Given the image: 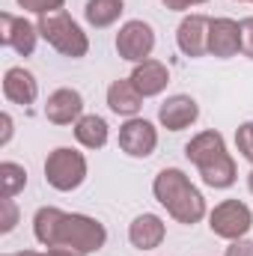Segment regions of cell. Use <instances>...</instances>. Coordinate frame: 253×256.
<instances>
[{
    "mask_svg": "<svg viewBox=\"0 0 253 256\" xmlns=\"http://www.w3.org/2000/svg\"><path fill=\"white\" fill-rule=\"evenodd\" d=\"M200 176H202V182H206L208 188H214V191H224V188H232V185H236V179H238V170H236V161H232V155L226 152V155H220L218 161H212V164L200 167Z\"/></svg>",
    "mask_w": 253,
    "mask_h": 256,
    "instance_id": "ffe728a7",
    "label": "cell"
},
{
    "mask_svg": "<svg viewBox=\"0 0 253 256\" xmlns=\"http://www.w3.org/2000/svg\"><path fill=\"white\" fill-rule=\"evenodd\" d=\"M27 188V170L15 161H3L0 164V194L3 196H15Z\"/></svg>",
    "mask_w": 253,
    "mask_h": 256,
    "instance_id": "44dd1931",
    "label": "cell"
},
{
    "mask_svg": "<svg viewBox=\"0 0 253 256\" xmlns=\"http://www.w3.org/2000/svg\"><path fill=\"white\" fill-rule=\"evenodd\" d=\"M42 256H80V254H74V250H68V248H45Z\"/></svg>",
    "mask_w": 253,
    "mask_h": 256,
    "instance_id": "f1b7e54d",
    "label": "cell"
},
{
    "mask_svg": "<svg viewBox=\"0 0 253 256\" xmlns=\"http://www.w3.org/2000/svg\"><path fill=\"white\" fill-rule=\"evenodd\" d=\"M238 24H242V54L248 60H253V15L250 18H242Z\"/></svg>",
    "mask_w": 253,
    "mask_h": 256,
    "instance_id": "d4e9b609",
    "label": "cell"
},
{
    "mask_svg": "<svg viewBox=\"0 0 253 256\" xmlns=\"http://www.w3.org/2000/svg\"><path fill=\"white\" fill-rule=\"evenodd\" d=\"M24 12H33V15H51V12H60L66 0H15Z\"/></svg>",
    "mask_w": 253,
    "mask_h": 256,
    "instance_id": "603a6c76",
    "label": "cell"
},
{
    "mask_svg": "<svg viewBox=\"0 0 253 256\" xmlns=\"http://www.w3.org/2000/svg\"><path fill=\"white\" fill-rule=\"evenodd\" d=\"M108 108L114 110V114H120V116H137L140 114V108H143V96L137 92V86L131 84V78H120V80H114L110 86H108Z\"/></svg>",
    "mask_w": 253,
    "mask_h": 256,
    "instance_id": "e0dca14e",
    "label": "cell"
},
{
    "mask_svg": "<svg viewBox=\"0 0 253 256\" xmlns=\"http://www.w3.org/2000/svg\"><path fill=\"white\" fill-rule=\"evenodd\" d=\"M0 126H3V134H0V146H6V143L12 140V116H9V114H3V116H0Z\"/></svg>",
    "mask_w": 253,
    "mask_h": 256,
    "instance_id": "4316f807",
    "label": "cell"
},
{
    "mask_svg": "<svg viewBox=\"0 0 253 256\" xmlns=\"http://www.w3.org/2000/svg\"><path fill=\"white\" fill-rule=\"evenodd\" d=\"M170 12H185V9H190L194 6V0H161Z\"/></svg>",
    "mask_w": 253,
    "mask_h": 256,
    "instance_id": "83f0119b",
    "label": "cell"
},
{
    "mask_svg": "<svg viewBox=\"0 0 253 256\" xmlns=\"http://www.w3.org/2000/svg\"><path fill=\"white\" fill-rule=\"evenodd\" d=\"M236 149L244 161L253 164V122H242L236 128Z\"/></svg>",
    "mask_w": 253,
    "mask_h": 256,
    "instance_id": "7402d4cb",
    "label": "cell"
},
{
    "mask_svg": "<svg viewBox=\"0 0 253 256\" xmlns=\"http://www.w3.org/2000/svg\"><path fill=\"white\" fill-rule=\"evenodd\" d=\"M238 3H250V0H238Z\"/></svg>",
    "mask_w": 253,
    "mask_h": 256,
    "instance_id": "d6a6232c",
    "label": "cell"
},
{
    "mask_svg": "<svg viewBox=\"0 0 253 256\" xmlns=\"http://www.w3.org/2000/svg\"><path fill=\"white\" fill-rule=\"evenodd\" d=\"M6 256H42V254H36V250H18V254H6Z\"/></svg>",
    "mask_w": 253,
    "mask_h": 256,
    "instance_id": "f546056e",
    "label": "cell"
},
{
    "mask_svg": "<svg viewBox=\"0 0 253 256\" xmlns=\"http://www.w3.org/2000/svg\"><path fill=\"white\" fill-rule=\"evenodd\" d=\"M45 116L54 126H74L84 116V96L78 90H68V86L54 90L45 102Z\"/></svg>",
    "mask_w": 253,
    "mask_h": 256,
    "instance_id": "8fae6325",
    "label": "cell"
},
{
    "mask_svg": "<svg viewBox=\"0 0 253 256\" xmlns=\"http://www.w3.org/2000/svg\"><path fill=\"white\" fill-rule=\"evenodd\" d=\"M18 226V206L12 196L0 200V232H12Z\"/></svg>",
    "mask_w": 253,
    "mask_h": 256,
    "instance_id": "cb8c5ba5",
    "label": "cell"
},
{
    "mask_svg": "<svg viewBox=\"0 0 253 256\" xmlns=\"http://www.w3.org/2000/svg\"><path fill=\"white\" fill-rule=\"evenodd\" d=\"M158 146V128L143 116H131L120 128V149L128 158H149Z\"/></svg>",
    "mask_w": 253,
    "mask_h": 256,
    "instance_id": "52a82bcc",
    "label": "cell"
},
{
    "mask_svg": "<svg viewBox=\"0 0 253 256\" xmlns=\"http://www.w3.org/2000/svg\"><path fill=\"white\" fill-rule=\"evenodd\" d=\"M86 179V158L72 146H57L45 158V182L54 191H78Z\"/></svg>",
    "mask_w": 253,
    "mask_h": 256,
    "instance_id": "277c9868",
    "label": "cell"
},
{
    "mask_svg": "<svg viewBox=\"0 0 253 256\" xmlns=\"http://www.w3.org/2000/svg\"><path fill=\"white\" fill-rule=\"evenodd\" d=\"M208 27H212V18H206L200 12L182 18V24L176 30V45L185 57L196 60V57L208 54Z\"/></svg>",
    "mask_w": 253,
    "mask_h": 256,
    "instance_id": "9c48e42d",
    "label": "cell"
},
{
    "mask_svg": "<svg viewBox=\"0 0 253 256\" xmlns=\"http://www.w3.org/2000/svg\"><path fill=\"white\" fill-rule=\"evenodd\" d=\"M248 188H250V194H253V167H250V173H248Z\"/></svg>",
    "mask_w": 253,
    "mask_h": 256,
    "instance_id": "4dcf8cb0",
    "label": "cell"
},
{
    "mask_svg": "<svg viewBox=\"0 0 253 256\" xmlns=\"http://www.w3.org/2000/svg\"><path fill=\"white\" fill-rule=\"evenodd\" d=\"M108 137H110V128H108V122L98 114H84L74 122V140L84 149H102L108 143Z\"/></svg>",
    "mask_w": 253,
    "mask_h": 256,
    "instance_id": "ac0fdd59",
    "label": "cell"
},
{
    "mask_svg": "<svg viewBox=\"0 0 253 256\" xmlns=\"http://www.w3.org/2000/svg\"><path fill=\"white\" fill-rule=\"evenodd\" d=\"M185 155H188V161L200 170V167H206V164H212V161H218L220 155H226V140H224V134L220 131H200L196 137H190V143L185 146Z\"/></svg>",
    "mask_w": 253,
    "mask_h": 256,
    "instance_id": "2e32d148",
    "label": "cell"
},
{
    "mask_svg": "<svg viewBox=\"0 0 253 256\" xmlns=\"http://www.w3.org/2000/svg\"><path fill=\"white\" fill-rule=\"evenodd\" d=\"M36 27H39V36H42L57 54L72 57V60L86 57V51H90V39H86V33L80 30V24H78L68 12L60 9V12L42 15Z\"/></svg>",
    "mask_w": 253,
    "mask_h": 256,
    "instance_id": "3957f363",
    "label": "cell"
},
{
    "mask_svg": "<svg viewBox=\"0 0 253 256\" xmlns=\"http://www.w3.org/2000/svg\"><path fill=\"white\" fill-rule=\"evenodd\" d=\"M122 12H126V3L122 0H86V6H84V18L96 30L114 27L122 18Z\"/></svg>",
    "mask_w": 253,
    "mask_h": 256,
    "instance_id": "d6986e66",
    "label": "cell"
},
{
    "mask_svg": "<svg viewBox=\"0 0 253 256\" xmlns=\"http://www.w3.org/2000/svg\"><path fill=\"white\" fill-rule=\"evenodd\" d=\"M194 3H208V0H194Z\"/></svg>",
    "mask_w": 253,
    "mask_h": 256,
    "instance_id": "1f68e13d",
    "label": "cell"
},
{
    "mask_svg": "<svg viewBox=\"0 0 253 256\" xmlns=\"http://www.w3.org/2000/svg\"><path fill=\"white\" fill-rule=\"evenodd\" d=\"M36 39H39V27L30 24L27 18H15L9 12L0 15V45L12 48L21 57H30L36 51Z\"/></svg>",
    "mask_w": 253,
    "mask_h": 256,
    "instance_id": "ba28073f",
    "label": "cell"
},
{
    "mask_svg": "<svg viewBox=\"0 0 253 256\" xmlns=\"http://www.w3.org/2000/svg\"><path fill=\"white\" fill-rule=\"evenodd\" d=\"M224 256H253V242H248V238L230 242V248H226V254Z\"/></svg>",
    "mask_w": 253,
    "mask_h": 256,
    "instance_id": "484cf974",
    "label": "cell"
},
{
    "mask_svg": "<svg viewBox=\"0 0 253 256\" xmlns=\"http://www.w3.org/2000/svg\"><path fill=\"white\" fill-rule=\"evenodd\" d=\"M250 226H253V212L242 200H224L208 212V230L218 238L238 242L250 232Z\"/></svg>",
    "mask_w": 253,
    "mask_h": 256,
    "instance_id": "5b68a950",
    "label": "cell"
},
{
    "mask_svg": "<svg viewBox=\"0 0 253 256\" xmlns=\"http://www.w3.org/2000/svg\"><path fill=\"white\" fill-rule=\"evenodd\" d=\"M242 51V24L232 18H212L208 27V54L218 60H230Z\"/></svg>",
    "mask_w": 253,
    "mask_h": 256,
    "instance_id": "30bf717a",
    "label": "cell"
},
{
    "mask_svg": "<svg viewBox=\"0 0 253 256\" xmlns=\"http://www.w3.org/2000/svg\"><path fill=\"white\" fill-rule=\"evenodd\" d=\"M116 51H120L122 60H128L134 66L149 60L152 51H155V30H152V24H146L140 18L126 21L120 27V33H116Z\"/></svg>",
    "mask_w": 253,
    "mask_h": 256,
    "instance_id": "8992f818",
    "label": "cell"
},
{
    "mask_svg": "<svg viewBox=\"0 0 253 256\" xmlns=\"http://www.w3.org/2000/svg\"><path fill=\"white\" fill-rule=\"evenodd\" d=\"M152 194H155V200L167 208V214L176 224L194 226V224H200L208 214L206 196L200 194V188H194V182L179 167H164L155 176V182H152Z\"/></svg>",
    "mask_w": 253,
    "mask_h": 256,
    "instance_id": "7a4b0ae2",
    "label": "cell"
},
{
    "mask_svg": "<svg viewBox=\"0 0 253 256\" xmlns=\"http://www.w3.org/2000/svg\"><path fill=\"white\" fill-rule=\"evenodd\" d=\"M33 236L42 248H68L80 256L98 254L108 244L102 220L80 212H63L57 206H42L33 214Z\"/></svg>",
    "mask_w": 253,
    "mask_h": 256,
    "instance_id": "6da1fadb",
    "label": "cell"
},
{
    "mask_svg": "<svg viewBox=\"0 0 253 256\" xmlns=\"http://www.w3.org/2000/svg\"><path fill=\"white\" fill-rule=\"evenodd\" d=\"M196 116H200V104L185 92L164 98V104L158 108V122L167 131H185L196 122Z\"/></svg>",
    "mask_w": 253,
    "mask_h": 256,
    "instance_id": "7c38bea8",
    "label": "cell"
},
{
    "mask_svg": "<svg viewBox=\"0 0 253 256\" xmlns=\"http://www.w3.org/2000/svg\"><path fill=\"white\" fill-rule=\"evenodd\" d=\"M131 84L137 86V92L143 98H152V96H161L170 84V68L161 63V60H143V63L134 66L131 72Z\"/></svg>",
    "mask_w": 253,
    "mask_h": 256,
    "instance_id": "5bb4252c",
    "label": "cell"
},
{
    "mask_svg": "<svg viewBox=\"0 0 253 256\" xmlns=\"http://www.w3.org/2000/svg\"><path fill=\"white\" fill-rule=\"evenodd\" d=\"M3 96H6V102L21 104V108L33 104L36 96H39L36 74H33L30 68H24V66H12V68H6V74H3Z\"/></svg>",
    "mask_w": 253,
    "mask_h": 256,
    "instance_id": "4fadbf2b",
    "label": "cell"
},
{
    "mask_svg": "<svg viewBox=\"0 0 253 256\" xmlns=\"http://www.w3.org/2000/svg\"><path fill=\"white\" fill-rule=\"evenodd\" d=\"M164 236H167L164 220H161L158 214H149V212L137 214V218L131 220V226H128V242H131V248H137V250H155V248H161Z\"/></svg>",
    "mask_w": 253,
    "mask_h": 256,
    "instance_id": "9a60e30c",
    "label": "cell"
}]
</instances>
